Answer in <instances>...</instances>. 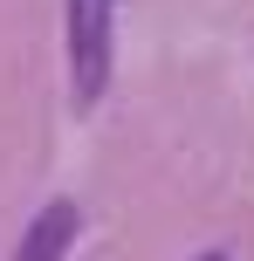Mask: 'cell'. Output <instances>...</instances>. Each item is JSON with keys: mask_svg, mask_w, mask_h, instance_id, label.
<instances>
[{"mask_svg": "<svg viewBox=\"0 0 254 261\" xmlns=\"http://www.w3.org/2000/svg\"><path fill=\"white\" fill-rule=\"evenodd\" d=\"M69 76H76V103H103L110 83V0H69Z\"/></svg>", "mask_w": 254, "mask_h": 261, "instance_id": "cell-1", "label": "cell"}, {"mask_svg": "<svg viewBox=\"0 0 254 261\" xmlns=\"http://www.w3.org/2000/svg\"><path fill=\"white\" fill-rule=\"evenodd\" d=\"M76 227H82L76 199H48V206L27 220V234H21V248H14V261H62L69 241H76Z\"/></svg>", "mask_w": 254, "mask_h": 261, "instance_id": "cell-2", "label": "cell"}, {"mask_svg": "<svg viewBox=\"0 0 254 261\" xmlns=\"http://www.w3.org/2000/svg\"><path fill=\"white\" fill-rule=\"evenodd\" d=\"M200 261H227V254H200Z\"/></svg>", "mask_w": 254, "mask_h": 261, "instance_id": "cell-3", "label": "cell"}]
</instances>
